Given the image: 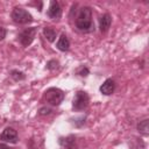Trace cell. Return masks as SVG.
<instances>
[{"instance_id":"7a4b0ae2","label":"cell","mask_w":149,"mask_h":149,"mask_svg":"<svg viewBox=\"0 0 149 149\" xmlns=\"http://www.w3.org/2000/svg\"><path fill=\"white\" fill-rule=\"evenodd\" d=\"M44 99L48 104L52 106H58L64 99V92L57 87H50L45 91Z\"/></svg>"},{"instance_id":"2e32d148","label":"cell","mask_w":149,"mask_h":149,"mask_svg":"<svg viewBox=\"0 0 149 149\" xmlns=\"http://www.w3.org/2000/svg\"><path fill=\"white\" fill-rule=\"evenodd\" d=\"M5 37H6V29L0 27V41H2Z\"/></svg>"},{"instance_id":"d6986e66","label":"cell","mask_w":149,"mask_h":149,"mask_svg":"<svg viewBox=\"0 0 149 149\" xmlns=\"http://www.w3.org/2000/svg\"><path fill=\"white\" fill-rule=\"evenodd\" d=\"M64 149H77V148H74V147H72V146H69V147H65Z\"/></svg>"},{"instance_id":"3957f363","label":"cell","mask_w":149,"mask_h":149,"mask_svg":"<svg viewBox=\"0 0 149 149\" xmlns=\"http://www.w3.org/2000/svg\"><path fill=\"white\" fill-rule=\"evenodd\" d=\"M12 19L14 22L20 23V24H27L33 21V16L30 13L21 7H15L12 12Z\"/></svg>"},{"instance_id":"ac0fdd59","label":"cell","mask_w":149,"mask_h":149,"mask_svg":"<svg viewBox=\"0 0 149 149\" xmlns=\"http://www.w3.org/2000/svg\"><path fill=\"white\" fill-rule=\"evenodd\" d=\"M0 149H9L7 146H5V144H0Z\"/></svg>"},{"instance_id":"30bf717a","label":"cell","mask_w":149,"mask_h":149,"mask_svg":"<svg viewBox=\"0 0 149 149\" xmlns=\"http://www.w3.org/2000/svg\"><path fill=\"white\" fill-rule=\"evenodd\" d=\"M56 47H57V49L61 50V51H68V50H69V48H70V42H69V40H68V37H66L65 34H62V35H61V37H59V40H58Z\"/></svg>"},{"instance_id":"6da1fadb","label":"cell","mask_w":149,"mask_h":149,"mask_svg":"<svg viewBox=\"0 0 149 149\" xmlns=\"http://www.w3.org/2000/svg\"><path fill=\"white\" fill-rule=\"evenodd\" d=\"M76 26L81 31H88L92 27V9L87 6L83 7L76 19Z\"/></svg>"},{"instance_id":"ba28073f","label":"cell","mask_w":149,"mask_h":149,"mask_svg":"<svg viewBox=\"0 0 149 149\" xmlns=\"http://www.w3.org/2000/svg\"><path fill=\"white\" fill-rule=\"evenodd\" d=\"M114 88H115V83H114V80H112V79H106V80L102 83V85L100 86V92H101L102 94H105V95H109V94H112V93L114 92Z\"/></svg>"},{"instance_id":"5b68a950","label":"cell","mask_w":149,"mask_h":149,"mask_svg":"<svg viewBox=\"0 0 149 149\" xmlns=\"http://www.w3.org/2000/svg\"><path fill=\"white\" fill-rule=\"evenodd\" d=\"M35 35H36V28L30 27V28H27L21 31V34L19 35V40L23 47H28L34 41Z\"/></svg>"},{"instance_id":"e0dca14e","label":"cell","mask_w":149,"mask_h":149,"mask_svg":"<svg viewBox=\"0 0 149 149\" xmlns=\"http://www.w3.org/2000/svg\"><path fill=\"white\" fill-rule=\"evenodd\" d=\"M87 73H88V70H87L86 68H85V69H83V70L79 72V74H80V76H87Z\"/></svg>"},{"instance_id":"9a60e30c","label":"cell","mask_w":149,"mask_h":149,"mask_svg":"<svg viewBox=\"0 0 149 149\" xmlns=\"http://www.w3.org/2000/svg\"><path fill=\"white\" fill-rule=\"evenodd\" d=\"M57 65H58V63H57L56 61H50V62L48 63V69L54 70V69H56V68H57Z\"/></svg>"},{"instance_id":"5bb4252c","label":"cell","mask_w":149,"mask_h":149,"mask_svg":"<svg viewBox=\"0 0 149 149\" xmlns=\"http://www.w3.org/2000/svg\"><path fill=\"white\" fill-rule=\"evenodd\" d=\"M38 113H40L41 115H47V114H50V113H51V109L48 108V107H42Z\"/></svg>"},{"instance_id":"9c48e42d","label":"cell","mask_w":149,"mask_h":149,"mask_svg":"<svg viewBox=\"0 0 149 149\" xmlns=\"http://www.w3.org/2000/svg\"><path fill=\"white\" fill-rule=\"evenodd\" d=\"M112 23V17L109 16V14H104L100 20H99V28L101 33H106L108 30V28L111 27Z\"/></svg>"},{"instance_id":"4fadbf2b","label":"cell","mask_w":149,"mask_h":149,"mask_svg":"<svg viewBox=\"0 0 149 149\" xmlns=\"http://www.w3.org/2000/svg\"><path fill=\"white\" fill-rule=\"evenodd\" d=\"M10 76H12V78L15 79V80H22V79H24L23 72L17 71V70H13V71L10 72Z\"/></svg>"},{"instance_id":"52a82bcc","label":"cell","mask_w":149,"mask_h":149,"mask_svg":"<svg viewBox=\"0 0 149 149\" xmlns=\"http://www.w3.org/2000/svg\"><path fill=\"white\" fill-rule=\"evenodd\" d=\"M62 15V9H61V6L57 1L52 0L50 2V6H49V9H48V16L51 17L52 20H57L59 19Z\"/></svg>"},{"instance_id":"277c9868","label":"cell","mask_w":149,"mask_h":149,"mask_svg":"<svg viewBox=\"0 0 149 149\" xmlns=\"http://www.w3.org/2000/svg\"><path fill=\"white\" fill-rule=\"evenodd\" d=\"M88 101H90V98L87 95L86 92L84 91H78L73 98V101H72V107L73 109L76 111H81V109H85L88 105Z\"/></svg>"},{"instance_id":"8fae6325","label":"cell","mask_w":149,"mask_h":149,"mask_svg":"<svg viewBox=\"0 0 149 149\" xmlns=\"http://www.w3.org/2000/svg\"><path fill=\"white\" fill-rule=\"evenodd\" d=\"M43 35L49 42H54L57 35V31L51 27H44L43 28Z\"/></svg>"},{"instance_id":"8992f818","label":"cell","mask_w":149,"mask_h":149,"mask_svg":"<svg viewBox=\"0 0 149 149\" xmlns=\"http://www.w3.org/2000/svg\"><path fill=\"white\" fill-rule=\"evenodd\" d=\"M0 140L9 143H16L17 142V133L14 128H6L1 134H0Z\"/></svg>"},{"instance_id":"7c38bea8","label":"cell","mask_w":149,"mask_h":149,"mask_svg":"<svg viewBox=\"0 0 149 149\" xmlns=\"http://www.w3.org/2000/svg\"><path fill=\"white\" fill-rule=\"evenodd\" d=\"M148 123H149V120L148 119H144V120L140 121V123L137 125V130L142 135H144V136H147L149 134V126H148Z\"/></svg>"}]
</instances>
